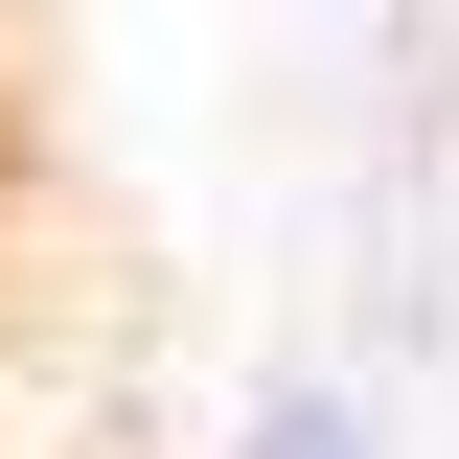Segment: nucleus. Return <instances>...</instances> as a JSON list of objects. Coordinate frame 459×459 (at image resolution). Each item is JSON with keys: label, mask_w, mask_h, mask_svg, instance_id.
Instances as JSON below:
<instances>
[{"label": "nucleus", "mask_w": 459, "mask_h": 459, "mask_svg": "<svg viewBox=\"0 0 459 459\" xmlns=\"http://www.w3.org/2000/svg\"><path fill=\"white\" fill-rule=\"evenodd\" d=\"M253 459H368V391H322V368H276V391H253Z\"/></svg>", "instance_id": "nucleus-1"}]
</instances>
